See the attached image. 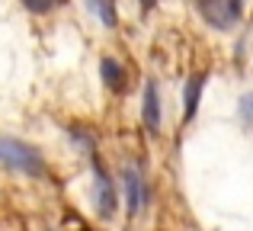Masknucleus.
Here are the masks:
<instances>
[{
    "label": "nucleus",
    "mask_w": 253,
    "mask_h": 231,
    "mask_svg": "<svg viewBox=\"0 0 253 231\" xmlns=\"http://www.w3.org/2000/svg\"><path fill=\"white\" fill-rule=\"evenodd\" d=\"M0 164H6V167H13L16 174H26V177H45V170H48L39 148L10 135H0Z\"/></svg>",
    "instance_id": "nucleus-1"
},
{
    "label": "nucleus",
    "mask_w": 253,
    "mask_h": 231,
    "mask_svg": "<svg viewBox=\"0 0 253 231\" xmlns=\"http://www.w3.org/2000/svg\"><path fill=\"white\" fill-rule=\"evenodd\" d=\"M122 193H125V209L128 215H138L148 202V189H144V177L135 164H125L122 167Z\"/></svg>",
    "instance_id": "nucleus-2"
},
{
    "label": "nucleus",
    "mask_w": 253,
    "mask_h": 231,
    "mask_svg": "<svg viewBox=\"0 0 253 231\" xmlns=\"http://www.w3.org/2000/svg\"><path fill=\"white\" fill-rule=\"evenodd\" d=\"M93 174H96V212L103 215V219H112V215H116V202H119L112 177L99 161H93Z\"/></svg>",
    "instance_id": "nucleus-3"
},
{
    "label": "nucleus",
    "mask_w": 253,
    "mask_h": 231,
    "mask_svg": "<svg viewBox=\"0 0 253 231\" xmlns=\"http://www.w3.org/2000/svg\"><path fill=\"white\" fill-rule=\"evenodd\" d=\"M202 13L215 29H228L241 19V0H202Z\"/></svg>",
    "instance_id": "nucleus-4"
},
{
    "label": "nucleus",
    "mask_w": 253,
    "mask_h": 231,
    "mask_svg": "<svg viewBox=\"0 0 253 231\" xmlns=\"http://www.w3.org/2000/svg\"><path fill=\"white\" fill-rule=\"evenodd\" d=\"M141 119H144V129L151 135L161 132V90H157L154 81L144 84V96H141Z\"/></svg>",
    "instance_id": "nucleus-5"
},
{
    "label": "nucleus",
    "mask_w": 253,
    "mask_h": 231,
    "mask_svg": "<svg viewBox=\"0 0 253 231\" xmlns=\"http://www.w3.org/2000/svg\"><path fill=\"white\" fill-rule=\"evenodd\" d=\"M99 77H103V84L112 93H125V90H128V74H125V68L116 58H103V61H99Z\"/></svg>",
    "instance_id": "nucleus-6"
},
{
    "label": "nucleus",
    "mask_w": 253,
    "mask_h": 231,
    "mask_svg": "<svg viewBox=\"0 0 253 231\" xmlns=\"http://www.w3.org/2000/svg\"><path fill=\"white\" fill-rule=\"evenodd\" d=\"M205 84H209V74H202V71L189 74V81H186V87H183L186 119H192V116H196V109H199V100H202V90H205Z\"/></svg>",
    "instance_id": "nucleus-7"
},
{
    "label": "nucleus",
    "mask_w": 253,
    "mask_h": 231,
    "mask_svg": "<svg viewBox=\"0 0 253 231\" xmlns=\"http://www.w3.org/2000/svg\"><path fill=\"white\" fill-rule=\"evenodd\" d=\"M90 6L96 10L99 23L106 26V29H116L119 23V10H116V0H90Z\"/></svg>",
    "instance_id": "nucleus-8"
},
{
    "label": "nucleus",
    "mask_w": 253,
    "mask_h": 231,
    "mask_svg": "<svg viewBox=\"0 0 253 231\" xmlns=\"http://www.w3.org/2000/svg\"><path fill=\"white\" fill-rule=\"evenodd\" d=\"M23 6L29 13H48L51 6H55V0H23Z\"/></svg>",
    "instance_id": "nucleus-9"
},
{
    "label": "nucleus",
    "mask_w": 253,
    "mask_h": 231,
    "mask_svg": "<svg viewBox=\"0 0 253 231\" xmlns=\"http://www.w3.org/2000/svg\"><path fill=\"white\" fill-rule=\"evenodd\" d=\"M241 113H244V119H250V122H253V93H247L241 100Z\"/></svg>",
    "instance_id": "nucleus-10"
},
{
    "label": "nucleus",
    "mask_w": 253,
    "mask_h": 231,
    "mask_svg": "<svg viewBox=\"0 0 253 231\" xmlns=\"http://www.w3.org/2000/svg\"><path fill=\"white\" fill-rule=\"evenodd\" d=\"M151 3H154V0H141V6H144V10H151Z\"/></svg>",
    "instance_id": "nucleus-11"
},
{
    "label": "nucleus",
    "mask_w": 253,
    "mask_h": 231,
    "mask_svg": "<svg viewBox=\"0 0 253 231\" xmlns=\"http://www.w3.org/2000/svg\"><path fill=\"white\" fill-rule=\"evenodd\" d=\"M81 231H90V228H81Z\"/></svg>",
    "instance_id": "nucleus-12"
}]
</instances>
